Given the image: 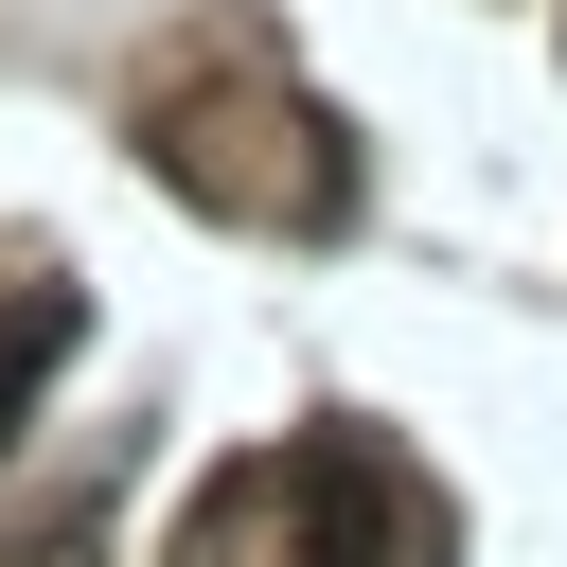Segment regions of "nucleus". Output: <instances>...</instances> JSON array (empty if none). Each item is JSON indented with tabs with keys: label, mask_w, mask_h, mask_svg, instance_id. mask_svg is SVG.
<instances>
[{
	"label": "nucleus",
	"mask_w": 567,
	"mask_h": 567,
	"mask_svg": "<svg viewBox=\"0 0 567 567\" xmlns=\"http://www.w3.org/2000/svg\"><path fill=\"white\" fill-rule=\"evenodd\" d=\"M71 337H89V301H71V284H18V301H0V461H18L35 390L71 372Z\"/></svg>",
	"instance_id": "2"
},
{
	"label": "nucleus",
	"mask_w": 567,
	"mask_h": 567,
	"mask_svg": "<svg viewBox=\"0 0 567 567\" xmlns=\"http://www.w3.org/2000/svg\"><path fill=\"white\" fill-rule=\"evenodd\" d=\"M390 514H408V496H390V461H372L354 425H319V443H301V567H372V549H390Z\"/></svg>",
	"instance_id": "1"
}]
</instances>
